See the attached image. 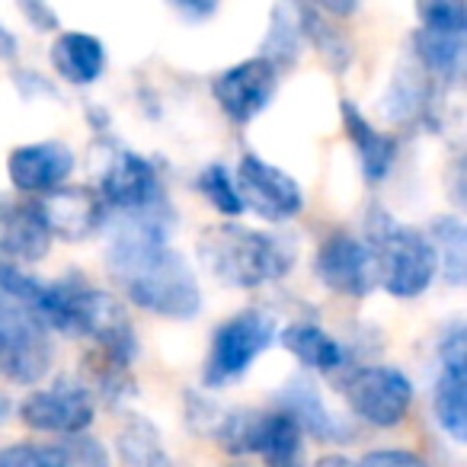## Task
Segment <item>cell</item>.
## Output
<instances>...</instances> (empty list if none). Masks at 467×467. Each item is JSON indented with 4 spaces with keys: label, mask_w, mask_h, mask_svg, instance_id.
<instances>
[{
    "label": "cell",
    "mask_w": 467,
    "mask_h": 467,
    "mask_svg": "<svg viewBox=\"0 0 467 467\" xmlns=\"http://www.w3.org/2000/svg\"><path fill=\"white\" fill-rule=\"evenodd\" d=\"M106 273L125 305L161 320H195L205 307L195 266L170 244V234L119 221L106 247Z\"/></svg>",
    "instance_id": "1"
},
{
    "label": "cell",
    "mask_w": 467,
    "mask_h": 467,
    "mask_svg": "<svg viewBox=\"0 0 467 467\" xmlns=\"http://www.w3.org/2000/svg\"><path fill=\"white\" fill-rule=\"evenodd\" d=\"M195 254L202 269L218 285L256 292L295 273L301 244L295 234L285 231H260L241 221H218L199 234Z\"/></svg>",
    "instance_id": "2"
},
{
    "label": "cell",
    "mask_w": 467,
    "mask_h": 467,
    "mask_svg": "<svg viewBox=\"0 0 467 467\" xmlns=\"http://www.w3.org/2000/svg\"><path fill=\"white\" fill-rule=\"evenodd\" d=\"M365 244L375 260L378 288L397 301H416L439 279V260L429 234L394 218L388 208L371 205L365 214Z\"/></svg>",
    "instance_id": "3"
},
{
    "label": "cell",
    "mask_w": 467,
    "mask_h": 467,
    "mask_svg": "<svg viewBox=\"0 0 467 467\" xmlns=\"http://www.w3.org/2000/svg\"><path fill=\"white\" fill-rule=\"evenodd\" d=\"M97 189L106 199L112 214L131 224L154 227L170 234L176 224L173 199L167 192V182L157 167L141 150H131L125 144H109L103 157V167L97 176Z\"/></svg>",
    "instance_id": "4"
},
{
    "label": "cell",
    "mask_w": 467,
    "mask_h": 467,
    "mask_svg": "<svg viewBox=\"0 0 467 467\" xmlns=\"http://www.w3.org/2000/svg\"><path fill=\"white\" fill-rule=\"evenodd\" d=\"M279 324L263 307H241L231 317H224L212 330L202 362V388L205 390H224L234 381H241L256 358L266 356L275 346Z\"/></svg>",
    "instance_id": "5"
},
{
    "label": "cell",
    "mask_w": 467,
    "mask_h": 467,
    "mask_svg": "<svg viewBox=\"0 0 467 467\" xmlns=\"http://www.w3.org/2000/svg\"><path fill=\"white\" fill-rule=\"evenodd\" d=\"M337 390L343 394L349 413L371 429H397L410 420L416 388L400 365L362 362L337 375Z\"/></svg>",
    "instance_id": "6"
},
{
    "label": "cell",
    "mask_w": 467,
    "mask_h": 467,
    "mask_svg": "<svg viewBox=\"0 0 467 467\" xmlns=\"http://www.w3.org/2000/svg\"><path fill=\"white\" fill-rule=\"evenodd\" d=\"M67 285H71V337H87L97 352L122 365H135L141 346L129 305L116 292L93 285L80 273H67Z\"/></svg>",
    "instance_id": "7"
},
{
    "label": "cell",
    "mask_w": 467,
    "mask_h": 467,
    "mask_svg": "<svg viewBox=\"0 0 467 467\" xmlns=\"http://www.w3.org/2000/svg\"><path fill=\"white\" fill-rule=\"evenodd\" d=\"M55 362L52 330L29 307L0 292V381L36 388Z\"/></svg>",
    "instance_id": "8"
},
{
    "label": "cell",
    "mask_w": 467,
    "mask_h": 467,
    "mask_svg": "<svg viewBox=\"0 0 467 467\" xmlns=\"http://www.w3.org/2000/svg\"><path fill=\"white\" fill-rule=\"evenodd\" d=\"M435 371L432 381V420L454 445L467 441V324L461 317L448 320L435 339Z\"/></svg>",
    "instance_id": "9"
},
{
    "label": "cell",
    "mask_w": 467,
    "mask_h": 467,
    "mask_svg": "<svg viewBox=\"0 0 467 467\" xmlns=\"http://www.w3.org/2000/svg\"><path fill=\"white\" fill-rule=\"evenodd\" d=\"M97 407L90 388L80 378L61 375L46 388H29L23 400L16 403V416L26 429L42 435H78L90 432L97 422Z\"/></svg>",
    "instance_id": "10"
},
{
    "label": "cell",
    "mask_w": 467,
    "mask_h": 467,
    "mask_svg": "<svg viewBox=\"0 0 467 467\" xmlns=\"http://www.w3.org/2000/svg\"><path fill=\"white\" fill-rule=\"evenodd\" d=\"M247 212L266 224H288L305 212V189L288 170L260 154H244L234 170Z\"/></svg>",
    "instance_id": "11"
},
{
    "label": "cell",
    "mask_w": 467,
    "mask_h": 467,
    "mask_svg": "<svg viewBox=\"0 0 467 467\" xmlns=\"http://www.w3.org/2000/svg\"><path fill=\"white\" fill-rule=\"evenodd\" d=\"M311 269L327 292L339 298L362 301L378 288L375 260H371L368 244L349 231H330L314 250Z\"/></svg>",
    "instance_id": "12"
},
{
    "label": "cell",
    "mask_w": 467,
    "mask_h": 467,
    "mask_svg": "<svg viewBox=\"0 0 467 467\" xmlns=\"http://www.w3.org/2000/svg\"><path fill=\"white\" fill-rule=\"evenodd\" d=\"M282 74L266 58L254 55L237 65H227L212 78V97L218 103L221 116L231 125H250L273 106L279 93Z\"/></svg>",
    "instance_id": "13"
},
{
    "label": "cell",
    "mask_w": 467,
    "mask_h": 467,
    "mask_svg": "<svg viewBox=\"0 0 467 467\" xmlns=\"http://www.w3.org/2000/svg\"><path fill=\"white\" fill-rule=\"evenodd\" d=\"M448 90H441L435 80H429L410 58L397 65L394 78L384 93V116L400 131H426L439 135L445 129Z\"/></svg>",
    "instance_id": "14"
},
{
    "label": "cell",
    "mask_w": 467,
    "mask_h": 467,
    "mask_svg": "<svg viewBox=\"0 0 467 467\" xmlns=\"http://www.w3.org/2000/svg\"><path fill=\"white\" fill-rule=\"evenodd\" d=\"M78 170V154L67 141H26L7 154V180L16 195L46 199L67 186Z\"/></svg>",
    "instance_id": "15"
},
{
    "label": "cell",
    "mask_w": 467,
    "mask_h": 467,
    "mask_svg": "<svg viewBox=\"0 0 467 467\" xmlns=\"http://www.w3.org/2000/svg\"><path fill=\"white\" fill-rule=\"evenodd\" d=\"M52 241L84 244L106 231L112 212L97 186H61L58 192L39 199Z\"/></svg>",
    "instance_id": "16"
},
{
    "label": "cell",
    "mask_w": 467,
    "mask_h": 467,
    "mask_svg": "<svg viewBox=\"0 0 467 467\" xmlns=\"http://www.w3.org/2000/svg\"><path fill=\"white\" fill-rule=\"evenodd\" d=\"M275 410L288 413L298 429L305 432V439H314L320 445H339V441L356 439V429L337 416L330 410V403L324 400V390L311 375H295L275 390Z\"/></svg>",
    "instance_id": "17"
},
{
    "label": "cell",
    "mask_w": 467,
    "mask_h": 467,
    "mask_svg": "<svg viewBox=\"0 0 467 467\" xmlns=\"http://www.w3.org/2000/svg\"><path fill=\"white\" fill-rule=\"evenodd\" d=\"M52 231L46 224L39 199L0 195V256L4 260L36 266L52 254Z\"/></svg>",
    "instance_id": "18"
},
{
    "label": "cell",
    "mask_w": 467,
    "mask_h": 467,
    "mask_svg": "<svg viewBox=\"0 0 467 467\" xmlns=\"http://www.w3.org/2000/svg\"><path fill=\"white\" fill-rule=\"evenodd\" d=\"M339 122L356 150L358 170L368 186H381L394 173L397 154H400V138L394 131H381L352 99H339Z\"/></svg>",
    "instance_id": "19"
},
{
    "label": "cell",
    "mask_w": 467,
    "mask_h": 467,
    "mask_svg": "<svg viewBox=\"0 0 467 467\" xmlns=\"http://www.w3.org/2000/svg\"><path fill=\"white\" fill-rule=\"evenodd\" d=\"M407 58L426 74L441 90H458L464 80L467 42L461 33H441V29H413L407 42Z\"/></svg>",
    "instance_id": "20"
},
{
    "label": "cell",
    "mask_w": 467,
    "mask_h": 467,
    "mask_svg": "<svg viewBox=\"0 0 467 467\" xmlns=\"http://www.w3.org/2000/svg\"><path fill=\"white\" fill-rule=\"evenodd\" d=\"M48 65L67 87H93L109 67V52L99 36L84 29H61L48 46Z\"/></svg>",
    "instance_id": "21"
},
{
    "label": "cell",
    "mask_w": 467,
    "mask_h": 467,
    "mask_svg": "<svg viewBox=\"0 0 467 467\" xmlns=\"http://www.w3.org/2000/svg\"><path fill=\"white\" fill-rule=\"evenodd\" d=\"M275 343L285 352H292L307 371L314 375H339L343 368H349V349L346 339L333 337L327 327H320L317 320L301 317L292 324L279 327Z\"/></svg>",
    "instance_id": "22"
},
{
    "label": "cell",
    "mask_w": 467,
    "mask_h": 467,
    "mask_svg": "<svg viewBox=\"0 0 467 467\" xmlns=\"http://www.w3.org/2000/svg\"><path fill=\"white\" fill-rule=\"evenodd\" d=\"M305 0H275L269 14V29L260 42V58H266L279 74L298 67L305 52V29H301Z\"/></svg>",
    "instance_id": "23"
},
{
    "label": "cell",
    "mask_w": 467,
    "mask_h": 467,
    "mask_svg": "<svg viewBox=\"0 0 467 467\" xmlns=\"http://www.w3.org/2000/svg\"><path fill=\"white\" fill-rule=\"evenodd\" d=\"M116 454L122 467H176L163 432L150 416L125 413L116 429Z\"/></svg>",
    "instance_id": "24"
},
{
    "label": "cell",
    "mask_w": 467,
    "mask_h": 467,
    "mask_svg": "<svg viewBox=\"0 0 467 467\" xmlns=\"http://www.w3.org/2000/svg\"><path fill=\"white\" fill-rule=\"evenodd\" d=\"M256 458H263V467H307V439L298 422L282 410H266Z\"/></svg>",
    "instance_id": "25"
},
{
    "label": "cell",
    "mask_w": 467,
    "mask_h": 467,
    "mask_svg": "<svg viewBox=\"0 0 467 467\" xmlns=\"http://www.w3.org/2000/svg\"><path fill=\"white\" fill-rule=\"evenodd\" d=\"M429 241H432L439 275L445 285L461 288L467 282V224L458 212H441L429 218Z\"/></svg>",
    "instance_id": "26"
},
{
    "label": "cell",
    "mask_w": 467,
    "mask_h": 467,
    "mask_svg": "<svg viewBox=\"0 0 467 467\" xmlns=\"http://www.w3.org/2000/svg\"><path fill=\"white\" fill-rule=\"evenodd\" d=\"M301 29H305V46L317 52V58L330 67L333 74H346L356 61V42L349 39L346 29H339V20L320 14L314 4L305 0L301 10Z\"/></svg>",
    "instance_id": "27"
},
{
    "label": "cell",
    "mask_w": 467,
    "mask_h": 467,
    "mask_svg": "<svg viewBox=\"0 0 467 467\" xmlns=\"http://www.w3.org/2000/svg\"><path fill=\"white\" fill-rule=\"evenodd\" d=\"M80 381L90 388L93 400L106 407H125L138 394V381L131 375V365H122L103 352L90 349L80 358Z\"/></svg>",
    "instance_id": "28"
},
{
    "label": "cell",
    "mask_w": 467,
    "mask_h": 467,
    "mask_svg": "<svg viewBox=\"0 0 467 467\" xmlns=\"http://www.w3.org/2000/svg\"><path fill=\"white\" fill-rule=\"evenodd\" d=\"M263 413L266 410H254V407H234L227 413L218 416L212 435L208 439L234 461H244L250 454H256V441H260V429H263Z\"/></svg>",
    "instance_id": "29"
},
{
    "label": "cell",
    "mask_w": 467,
    "mask_h": 467,
    "mask_svg": "<svg viewBox=\"0 0 467 467\" xmlns=\"http://www.w3.org/2000/svg\"><path fill=\"white\" fill-rule=\"evenodd\" d=\"M195 189H199L202 199L212 205V212L221 214V221H241L247 205H244V195L234 180V170L221 161H212L199 170L195 176Z\"/></svg>",
    "instance_id": "30"
},
{
    "label": "cell",
    "mask_w": 467,
    "mask_h": 467,
    "mask_svg": "<svg viewBox=\"0 0 467 467\" xmlns=\"http://www.w3.org/2000/svg\"><path fill=\"white\" fill-rule=\"evenodd\" d=\"M0 467H67L58 441H10L0 448Z\"/></svg>",
    "instance_id": "31"
},
{
    "label": "cell",
    "mask_w": 467,
    "mask_h": 467,
    "mask_svg": "<svg viewBox=\"0 0 467 467\" xmlns=\"http://www.w3.org/2000/svg\"><path fill=\"white\" fill-rule=\"evenodd\" d=\"M420 26L467 36V0H413Z\"/></svg>",
    "instance_id": "32"
},
{
    "label": "cell",
    "mask_w": 467,
    "mask_h": 467,
    "mask_svg": "<svg viewBox=\"0 0 467 467\" xmlns=\"http://www.w3.org/2000/svg\"><path fill=\"white\" fill-rule=\"evenodd\" d=\"M218 416H221V410H218V403L212 400V390H205V388L182 390V422H186V429L192 435L208 439L214 422H218Z\"/></svg>",
    "instance_id": "33"
},
{
    "label": "cell",
    "mask_w": 467,
    "mask_h": 467,
    "mask_svg": "<svg viewBox=\"0 0 467 467\" xmlns=\"http://www.w3.org/2000/svg\"><path fill=\"white\" fill-rule=\"evenodd\" d=\"M58 445H61V451H65L67 467H112L109 448H106L103 439H97L93 432L65 435Z\"/></svg>",
    "instance_id": "34"
},
{
    "label": "cell",
    "mask_w": 467,
    "mask_h": 467,
    "mask_svg": "<svg viewBox=\"0 0 467 467\" xmlns=\"http://www.w3.org/2000/svg\"><path fill=\"white\" fill-rule=\"evenodd\" d=\"M358 467H432L426 454H420L416 448H397V445H384V448H371L362 454Z\"/></svg>",
    "instance_id": "35"
},
{
    "label": "cell",
    "mask_w": 467,
    "mask_h": 467,
    "mask_svg": "<svg viewBox=\"0 0 467 467\" xmlns=\"http://www.w3.org/2000/svg\"><path fill=\"white\" fill-rule=\"evenodd\" d=\"M14 4L33 33H39V36L61 33V16H58V10L52 7V0H14Z\"/></svg>",
    "instance_id": "36"
},
{
    "label": "cell",
    "mask_w": 467,
    "mask_h": 467,
    "mask_svg": "<svg viewBox=\"0 0 467 467\" xmlns=\"http://www.w3.org/2000/svg\"><path fill=\"white\" fill-rule=\"evenodd\" d=\"M10 84H14V90L20 93L26 103H36V99H46V97H58V87H55L46 74L33 71V67H23V65H14Z\"/></svg>",
    "instance_id": "37"
},
{
    "label": "cell",
    "mask_w": 467,
    "mask_h": 467,
    "mask_svg": "<svg viewBox=\"0 0 467 467\" xmlns=\"http://www.w3.org/2000/svg\"><path fill=\"white\" fill-rule=\"evenodd\" d=\"M170 7L180 20L186 23H208L218 14L221 0H170Z\"/></svg>",
    "instance_id": "38"
},
{
    "label": "cell",
    "mask_w": 467,
    "mask_h": 467,
    "mask_svg": "<svg viewBox=\"0 0 467 467\" xmlns=\"http://www.w3.org/2000/svg\"><path fill=\"white\" fill-rule=\"evenodd\" d=\"M307 4H314L320 14L333 16V20H349V16H356L362 0H307Z\"/></svg>",
    "instance_id": "39"
},
{
    "label": "cell",
    "mask_w": 467,
    "mask_h": 467,
    "mask_svg": "<svg viewBox=\"0 0 467 467\" xmlns=\"http://www.w3.org/2000/svg\"><path fill=\"white\" fill-rule=\"evenodd\" d=\"M0 61H7V65L20 61V39L4 20H0Z\"/></svg>",
    "instance_id": "40"
},
{
    "label": "cell",
    "mask_w": 467,
    "mask_h": 467,
    "mask_svg": "<svg viewBox=\"0 0 467 467\" xmlns=\"http://www.w3.org/2000/svg\"><path fill=\"white\" fill-rule=\"evenodd\" d=\"M314 467H358V461H352L349 454H343V451H330V454H320V458L314 461Z\"/></svg>",
    "instance_id": "41"
},
{
    "label": "cell",
    "mask_w": 467,
    "mask_h": 467,
    "mask_svg": "<svg viewBox=\"0 0 467 467\" xmlns=\"http://www.w3.org/2000/svg\"><path fill=\"white\" fill-rule=\"evenodd\" d=\"M451 186H454V205H464V161H454V176H451Z\"/></svg>",
    "instance_id": "42"
},
{
    "label": "cell",
    "mask_w": 467,
    "mask_h": 467,
    "mask_svg": "<svg viewBox=\"0 0 467 467\" xmlns=\"http://www.w3.org/2000/svg\"><path fill=\"white\" fill-rule=\"evenodd\" d=\"M16 413V403H14V397L7 394V390H0V426L10 420V416Z\"/></svg>",
    "instance_id": "43"
},
{
    "label": "cell",
    "mask_w": 467,
    "mask_h": 467,
    "mask_svg": "<svg viewBox=\"0 0 467 467\" xmlns=\"http://www.w3.org/2000/svg\"><path fill=\"white\" fill-rule=\"evenodd\" d=\"M227 467H250V464H241V461H234V464H227Z\"/></svg>",
    "instance_id": "44"
}]
</instances>
